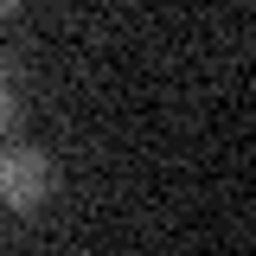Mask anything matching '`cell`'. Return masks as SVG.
I'll return each instance as SVG.
<instances>
[{
    "label": "cell",
    "mask_w": 256,
    "mask_h": 256,
    "mask_svg": "<svg viewBox=\"0 0 256 256\" xmlns=\"http://www.w3.org/2000/svg\"><path fill=\"white\" fill-rule=\"evenodd\" d=\"M6 116H13V96H6V77H0V128H6Z\"/></svg>",
    "instance_id": "cell-2"
},
{
    "label": "cell",
    "mask_w": 256,
    "mask_h": 256,
    "mask_svg": "<svg viewBox=\"0 0 256 256\" xmlns=\"http://www.w3.org/2000/svg\"><path fill=\"white\" fill-rule=\"evenodd\" d=\"M45 198H52V160L38 148H0V205L32 218Z\"/></svg>",
    "instance_id": "cell-1"
},
{
    "label": "cell",
    "mask_w": 256,
    "mask_h": 256,
    "mask_svg": "<svg viewBox=\"0 0 256 256\" xmlns=\"http://www.w3.org/2000/svg\"><path fill=\"white\" fill-rule=\"evenodd\" d=\"M13 6H20V0H0V20H6V13H13Z\"/></svg>",
    "instance_id": "cell-3"
}]
</instances>
